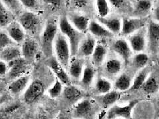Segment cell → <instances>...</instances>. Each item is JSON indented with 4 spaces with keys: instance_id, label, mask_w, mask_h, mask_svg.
<instances>
[{
    "instance_id": "46",
    "label": "cell",
    "mask_w": 159,
    "mask_h": 119,
    "mask_svg": "<svg viewBox=\"0 0 159 119\" xmlns=\"http://www.w3.org/2000/svg\"><path fill=\"white\" fill-rule=\"evenodd\" d=\"M155 1L156 2H157V1H159V0H155Z\"/></svg>"
},
{
    "instance_id": "5",
    "label": "cell",
    "mask_w": 159,
    "mask_h": 119,
    "mask_svg": "<svg viewBox=\"0 0 159 119\" xmlns=\"http://www.w3.org/2000/svg\"><path fill=\"white\" fill-rule=\"evenodd\" d=\"M147 26L148 51L152 55H156L159 53V24L150 19Z\"/></svg>"
},
{
    "instance_id": "1",
    "label": "cell",
    "mask_w": 159,
    "mask_h": 119,
    "mask_svg": "<svg viewBox=\"0 0 159 119\" xmlns=\"http://www.w3.org/2000/svg\"><path fill=\"white\" fill-rule=\"evenodd\" d=\"M59 16L57 14H53L48 17L39 38L41 52L46 59L53 55L54 41L59 30Z\"/></svg>"
},
{
    "instance_id": "23",
    "label": "cell",
    "mask_w": 159,
    "mask_h": 119,
    "mask_svg": "<svg viewBox=\"0 0 159 119\" xmlns=\"http://www.w3.org/2000/svg\"><path fill=\"white\" fill-rule=\"evenodd\" d=\"M144 92L155 94L159 90V68L152 69L146 81L140 88Z\"/></svg>"
},
{
    "instance_id": "29",
    "label": "cell",
    "mask_w": 159,
    "mask_h": 119,
    "mask_svg": "<svg viewBox=\"0 0 159 119\" xmlns=\"http://www.w3.org/2000/svg\"><path fill=\"white\" fill-rule=\"evenodd\" d=\"M20 46H11L1 50V60L8 63L15 59L22 57L21 47Z\"/></svg>"
},
{
    "instance_id": "7",
    "label": "cell",
    "mask_w": 159,
    "mask_h": 119,
    "mask_svg": "<svg viewBox=\"0 0 159 119\" xmlns=\"http://www.w3.org/2000/svg\"><path fill=\"white\" fill-rule=\"evenodd\" d=\"M69 7L70 11L80 13L91 20L96 18L94 0H70Z\"/></svg>"
},
{
    "instance_id": "17",
    "label": "cell",
    "mask_w": 159,
    "mask_h": 119,
    "mask_svg": "<svg viewBox=\"0 0 159 119\" xmlns=\"http://www.w3.org/2000/svg\"><path fill=\"white\" fill-rule=\"evenodd\" d=\"M133 6L131 17L143 18L148 17L152 7V0H130Z\"/></svg>"
},
{
    "instance_id": "42",
    "label": "cell",
    "mask_w": 159,
    "mask_h": 119,
    "mask_svg": "<svg viewBox=\"0 0 159 119\" xmlns=\"http://www.w3.org/2000/svg\"><path fill=\"white\" fill-rule=\"evenodd\" d=\"M99 16H107L109 12V9L106 0H96Z\"/></svg>"
},
{
    "instance_id": "6",
    "label": "cell",
    "mask_w": 159,
    "mask_h": 119,
    "mask_svg": "<svg viewBox=\"0 0 159 119\" xmlns=\"http://www.w3.org/2000/svg\"><path fill=\"white\" fill-rule=\"evenodd\" d=\"M21 46L22 56L31 64L36 60L39 52H41L38 40L27 35Z\"/></svg>"
},
{
    "instance_id": "4",
    "label": "cell",
    "mask_w": 159,
    "mask_h": 119,
    "mask_svg": "<svg viewBox=\"0 0 159 119\" xmlns=\"http://www.w3.org/2000/svg\"><path fill=\"white\" fill-rule=\"evenodd\" d=\"M54 46L56 57L66 70L68 71L71 57L70 48L65 36L60 29L55 39Z\"/></svg>"
},
{
    "instance_id": "19",
    "label": "cell",
    "mask_w": 159,
    "mask_h": 119,
    "mask_svg": "<svg viewBox=\"0 0 159 119\" xmlns=\"http://www.w3.org/2000/svg\"><path fill=\"white\" fill-rule=\"evenodd\" d=\"M121 17L116 13H112L107 17L97 15L98 21L107 27L114 35H119L121 32Z\"/></svg>"
},
{
    "instance_id": "30",
    "label": "cell",
    "mask_w": 159,
    "mask_h": 119,
    "mask_svg": "<svg viewBox=\"0 0 159 119\" xmlns=\"http://www.w3.org/2000/svg\"><path fill=\"white\" fill-rule=\"evenodd\" d=\"M153 68L150 66H147L140 69L136 75L133 82L128 91H133L140 89L146 80Z\"/></svg>"
},
{
    "instance_id": "33",
    "label": "cell",
    "mask_w": 159,
    "mask_h": 119,
    "mask_svg": "<svg viewBox=\"0 0 159 119\" xmlns=\"http://www.w3.org/2000/svg\"><path fill=\"white\" fill-rule=\"evenodd\" d=\"M107 53L106 47L100 44L96 46L92 54L91 61L93 65L96 68H100L102 66Z\"/></svg>"
},
{
    "instance_id": "2",
    "label": "cell",
    "mask_w": 159,
    "mask_h": 119,
    "mask_svg": "<svg viewBox=\"0 0 159 119\" xmlns=\"http://www.w3.org/2000/svg\"><path fill=\"white\" fill-rule=\"evenodd\" d=\"M47 18L44 15L26 9L16 18L27 35L39 39L45 25Z\"/></svg>"
},
{
    "instance_id": "36",
    "label": "cell",
    "mask_w": 159,
    "mask_h": 119,
    "mask_svg": "<svg viewBox=\"0 0 159 119\" xmlns=\"http://www.w3.org/2000/svg\"><path fill=\"white\" fill-rule=\"evenodd\" d=\"M1 2L16 18L26 10L20 0H1Z\"/></svg>"
},
{
    "instance_id": "35",
    "label": "cell",
    "mask_w": 159,
    "mask_h": 119,
    "mask_svg": "<svg viewBox=\"0 0 159 119\" xmlns=\"http://www.w3.org/2000/svg\"><path fill=\"white\" fill-rule=\"evenodd\" d=\"M24 7L28 11L42 14L46 16V9L41 0H20Z\"/></svg>"
},
{
    "instance_id": "24",
    "label": "cell",
    "mask_w": 159,
    "mask_h": 119,
    "mask_svg": "<svg viewBox=\"0 0 159 119\" xmlns=\"http://www.w3.org/2000/svg\"><path fill=\"white\" fill-rule=\"evenodd\" d=\"M4 29L9 36L20 46L26 37L27 34L21 25L17 20L14 21Z\"/></svg>"
},
{
    "instance_id": "34",
    "label": "cell",
    "mask_w": 159,
    "mask_h": 119,
    "mask_svg": "<svg viewBox=\"0 0 159 119\" xmlns=\"http://www.w3.org/2000/svg\"><path fill=\"white\" fill-rule=\"evenodd\" d=\"M0 26L1 29H6L10 24L16 20L14 15L5 7L1 2L0 5Z\"/></svg>"
},
{
    "instance_id": "31",
    "label": "cell",
    "mask_w": 159,
    "mask_h": 119,
    "mask_svg": "<svg viewBox=\"0 0 159 119\" xmlns=\"http://www.w3.org/2000/svg\"><path fill=\"white\" fill-rule=\"evenodd\" d=\"M89 30L94 36L102 38H111L115 36L98 23L94 20H92L89 26Z\"/></svg>"
},
{
    "instance_id": "9",
    "label": "cell",
    "mask_w": 159,
    "mask_h": 119,
    "mask_svg": "<svg viewBox=\"0 0 159 119\" xmlns=\"http://www.w3.org/2000/svg\"><path fill=\"white\" fill-rule=\"evenodd\" d=\"M122 19L123 25L119 35L125 37L147 25L150 18L148 17L143 18L124 17Z\"/></svg>"
},
{
    "instance_id": "12",
    "label": "cell",
    "mask_w": 159,
    "mask_h": 119,
    "mask_svg": "<svg viewBox=\"0 0 159 119\" xmlns=\"http://www.w3.org/2000/svg\"><path fill=\"white\" fill-rule=\"evenodd\" d=\"M121 96V92L116 90L100 95H93V98L98 106L104 110H107L113 106Z\"/></svg>"
},
{
    "instance_id": "43",
    "label": "cell",
    "mask_w": 159,
    "mask_h": 119,
    "mask_svg": "<svg viewBox=\"0 0 159 119\" xmlns=\"http://www.w3.org/2000/svg\"><path fill=\"white\" fill-rule=\"evenodd\" d=\"M8 69L11 67L17 64H30L23 57L15 59L7 63Z\"/></svg>"
},
{
    "instance_id": "47",
    "label": "cell",
    "mask_w": 159,
    "mask_h": 119,
    "mask_svg": "<svg viewBox=\"0 0 159 119\" xmlns=\"http://www.w3.org/2000/svg\"><path fill=\"white\" fill-rule=\"evenodd\" d=\"M158 54H159V53H158Z\"/></svg>"
},
{
    "instance_id": "45",
    "label": "cell",
    "mask_w": 159,
    "mask_h": 119,
    "mask_svg": "<svg viewBox=\"0 0 159 119\" xmlns=\"http://www.w3.org/2000/svg\"><path fill=\"white\" fill-rule=\"evenodd\" d=\"M8 67L5 62L1 60L0 62V74L1 76H3L6 74L7 72Z\"/></svg>"
},
{
    "instance_id": "44",
    "label": "cell",
    "mask_w": 159,
    "mask_h": 119,
    "mask_svg": "<svg viewBox=\"0 0 159 119\" xmlns=\"http://www.w3.org/2000/svg\"><path fill=\"white\" fill-rule=\"evenodd\" d=\"M157 2L153 9L152 17L155 20L159 22V1Z\"/></svg>"
},
{
    "instance_id": "25",
    "label": "cell",
    "mask_w": 159,
    "mask_h": 119,
    "mask_svg": "<svg viewBox=\"0 0 159 119\" xmlns=\"http://www.w3.org/2000/svg\"><path fill=\"white\" fill-rule=\"evenodd\" d=\"M112 50L123 59L125 65H128L132 56V52L127 42L122 39L117 40L112 44Z\"/></svg>"
},
{
    "instance_id": "11",
    "label": "cell",
    "mask_w": 159,
    "mask_h": 119,
    "mask_svg": "<svg viewBox=\"0 0 159 119\" xmlns=\"http://www.w3.org/2000/svg\"><path fill=\"white\" fill-rule=\"evenodd\" d=\"M44 64L51 69L62 84L66 86L71 84L70 77L66 72V69L58 61L55 56L53 55L46 58L44 61Z\"/></svg>"
},
{
    "instance_id": "28",
    "label": "cell",
    "mask_w": 159,
    "mask_h": 119,
    "mask_svg": "<svg viewBox=\"0 0 159 119\" xmlns=\"http://www.w3.org/2000/svg\"><path fill=\"white\" fill-rule=\"evenodd\" d=\"M133 75L130 72H124L116 79L113 84L115 90L120 91H127L132 85Z\"/></svg>"
},
{
    "instance_id": "27",
    "label": "cell",
    "mask_w": 159,
    "mask_h": 119,
    "mask_svg": "<svg viewBox=\"0 0 159 119\" xmlns=\"http://www.w3.org/2000/svg\"><path fill=\"white\" fill-rule=\"evenodd\" d=\"M122 68L120 61L117 58H112L108 60L104 64L102 68V72L104 76L112 79L120 72Z\"/></svg>"
},
{
    "instance_id": "18",
    "label": "cell",
    "mask_w": 159,
    "mask_h": 119,
    "mask_svg": "<svg viewBox=\"0 0 159 119\" xmlns=\"http://www.w3.org/2000/svg\"><path fill=\"white\" fill-rule=\"evenodd\" d=\"M96 39L92 34L88 32L80 44L75 56L78 58H88L92 55L95 49Z\"/></svg>"
},
{
    "instance_id": "3",
    "label": "cell",
    "mask_w": 159,
    "mask_h": 119,
    "mask_svg": "<svg viewBox=\"0 0 159 119\" xmlns=\"http://www.w3.org/2000/svg\"><path fill=\"white\" fill-rule=\"evenodd\" d=\"M58 25L60 30L69 40L71 57L75 56L80 44L86 34L78 31L72 26L66 13L61 14L59 16Z\"/></svg>"
},
{
    "instance_id": "32",
    "label": "cell",
    "mask_w": 159,
    "mask_h": 119,
    "mask_svg": "<svg viewBox=\"0 0 159 119\" xmlns=\"http://www.w3.org/2000/svg\"><path fill=\"white\" fill-rule=\"evenodd\" d=\"M29 79V76L25 75L15 79L9 84V91L13 95H18L26 88Z\"/></svg>"
},
{
    "instance_id": "14",
    "label": "cell",
    "mask_w": 159,
    "mask_h": 119,
    "mask_svg": "<svg viewBox=\"0 0 159 119\" xmlns=\"http://www.w3.org/2000/svg\"><path fill=\"white\" fill-rule=\"evenodd\" d=\"M147 32L146 25L138 30L132 35L128 36V39L134 51L141 52L145 50L146 46Z\"/></svg>"
},
{
    "instance_id": "20",
    "label": "cell",
    "mask_w": 159,
    "mask_h": 119,
    "mask_svg": "<svg viewBox=\"0 0 159 119\" xmlns=\"http://www.w3.org/2000/svg\"><path fill=\"white\" fill-rule=\"evenodd\" d=\"M46 9V14L48 17L53 14L61 15L66 13V0H41Z\"/></svg>"
},
{
    "instance_id": "13",
    "label": "cell",
    "mask_w": 159,
    "mask_h": 119,
    "mask_svg": "<svg viewBox=\"0 0 159 119\" xmlns=\"http://www.w3.org/2000/svg\"><path fill=\"white\" fill-rule=\"evenodd\" d=\"M44 90V86L41 81L37 79L34 81L24 94V101L29 104L34 103L42 95Z\"/></svg>"
},
{
    "instance_id": "37",
    "label": "cell",
    "mask_w": 159,
    "mask_h": 119,
    "mask_svg": "<svg viewBox=\"0 0 159 119\" xmlns=\"http://www.w3.org/2000/svg\"><path fill=\"white\" fill-rule=\"evenodd\" d=\"M111 83L100 75H98L94 85V90L96 95L105 94L111 91Z\"/></svg>"
},
{
    "instance_id": "15",
    "label": "cell",
    "mask_w": 159,
    "mask_h": 119,
    "mask_svg": "<svg viewBox=\"0 0 159 119\" xmlns=\"http://www.w3.org/2000/svg\"><path fill=\"white\" fill-rule=\"evenodd\" d=\"M82 75L79 83L84 90L87 91L90 89L94 77L96 73V67L92 64L91 60L87 58Z\"/></svg>"
},
{
    "instance_id": "8",
    "label": "cell",
    "mask_w": 159,
    "mask_h": 119,
    "mask_svg": "<svg viewBox=\"0 0 159 119\" xmlns=\"http://www.w3.org/2000/svg\"><path fill=\"white\" fill-rule=\"evenodd\" d=\"M143 100L137 99L131 101L127 105L120 106L115 105L108 109L107 117L108 119H114L122 117L126 119L132 118V112L133 108L140 102Z\"/></svg>"
},
{
    "instance_id": "40",
    "label": "cell",
    "mask_w": 159,
    "mask_h": 119,
    "mask_svg": "<svg viewBox=\"0 0 159 119\" xmlns=\"http://www.w3.org/2000/svg\"><path fill=\"white\" fill-rule=\"evenodd\" d=\"M0 36L1 50L9 46H19L9 36L4 29H1Z\"/></svg>"
},
{
    "instance_id": "16",
    "label": "cell",
    "mask_w": 159,
    "mask_h": 119,
    "mask_svg": "<svg viewBox=\"0 0 159 119\" xmlns=\"http://www.w3.org/2000/svg\"><path fill=\"white\" fill-rule=\"evenodd\" d=\"M83 90L71 84L66 86L62 94L65 101L69 105H73L86 97L87 94Z\"/></svg>"
},
{
    "instance_id": "39",
    "label": "cell",
    "mask_w": 159,
    "mask_h": 119,
    "mask_svg": "<svg viewBox=\"0 0 159 119\" xmlns=\"http://www.w3.org/2000/svg\"><path fill=\"white\" fill-rule=\"evenodd\" d=\"M149 61V58L147 55L144 53L138 54L132 59L131 66L137 71L147 66Z\"/></svg>"
},
{
    "instance_id": "22",
    "label": "cell",
    "mask_w": 159,
    "mask_h": 119,
    "mask_svg": "<svg viewBox=\"0 0 159 119\" xmlns=\"http://www.w3.org/2000/svg\"><path fill=\"white\" fill-rule=\"evenodd\" d=\"M85 62L86 59L84 58L72 57L68 71L70 76L74 81L79 82L80 81Z\"/></svg>"
},
{
    "instance_id": "26",
    "label": "cell",
    "mask_w": 159,
    "mask_h": 119,
    "mask_svg": "<svg viewBox=\"0 0 159 119\" xmlns=\"http://www.w3.org/2000/svg\"><path fill=\"white\" fill-rule=\"evenodd\" d=\"M109 1L114 13L122 18L131 17L133 8L130 0H109Z\"/></svg>"
},
{
    "instance_id": "38",
    "label": "cell",
    "mask_w": 159,
    "mask_h": 119,
    "mask_svg": "<svg viewBox=\"0 0 159 119\" xmlns=\"http://www.w3.org/2000/svg\"><path fill=\"white\" fill-rule=\"evenodd\" d=\"M30 64H20L11 67L8 69V77L11 79H16L25 75L30 68Z\"/></svg>"
},
{
    "instance_id": "21",
    "label": "cell",
    "mask_w": 159,
    "mask_h": 119,
    "mask_svg": "<svg viewBox=\"0 0 159 119\" xmlns=\"http://www.w3.org/2000/svg\"><path fill=\"white\" fill-rule=\"evenodd\" d=\"M66 15L69 21L80 31L85 34L88 32L90 19L80 13L71 11H68Z\"/></svg>"
},
{
    "instance_id": "41",
    "label": "cell",
    "mask_w": 159,
    "mask_h": 119,
    "mask_svg": "<svg viewBox=\"0 0 159 119\" xmlns=\"http://www.w3.org/2000/svg\"><path fill=\"white\" fill-rule=\"evenodd\" d=\"M62 83L57 77L53 86L48 90L49 95L52 98H56L62 93L63 89Z\"/></svg>"
},
{
    "instance_id": "10",
    "label": "cell",
    "mask_w": 159,
    "mask_h": 119,
    "mask_svg": "<svg viewBox=\"0 0 159 119\" xmlns=\"http://www.w3.org/2000/svg\"><path fill=\"white\" fill-rule=\"evenodd\" d=\"M91 99L86 98L78 103L73 109V117L79 118H92L95 115L96 105Z\"/></svg>"
}]
</instances>
